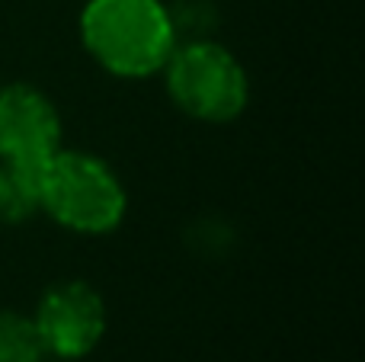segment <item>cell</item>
<instances>
[{
	"label": "cell",
	"instance_id": "6da1fadb",
	"mask_svg": "<svg viewBox=\"0 0 365 362\" xmlns=\"http://www.w3.org/2000/svg\"><path fill=\"white\" fill-rule=\"evenodd\" d=\"M87 51L119 77H148L177 48V29L160 0H90L81 16Z\"/></svg>",
	"mask_w": 365,
	"mask_h": 362
},
{
	"label": "cell",
	"instance_id": "7a4b0ae2",
	"mask_svg": "<svg viewBox=\"0 0 365 362\" xmlns=\"http://www.w3.org/2000/svg\"><path fill=\"white\" fill-rule=\"evenodd\" d=\"M38 209L71 231L106 234L125 215V192L115 173L96 157L58 151L38 180Z\"/></svg>",
	"mask_w": 365,
	"mask_h": 362
},
{
	"label": "cell",
	"instance_id": "3957f363",
	"mask_svg": "<svg viewBox=\"0 0 365 362\" xmlns=\"http://www.w3.org/2000/svg\"><path fill=\"white\" fill-rule=\"evenodd\" d=\"M167 90L186 115L231 122L247 106V74L237 58L215 42H192L167 58Z\"/></svg>",
	"mask_w": 365,
	"mask_h": 362
},
{
	"label": "cell",
	"instance_id": "277c9868",
	"mask_svg": "<svg viewBox=\"0 0 365 362\" xmlns=\"http://www.w3.org/2000/svg\"><path fill=\"white\" fill-rule=\"evenodd\" d=\"M61 119L48 96L29 83L0 90V160L42 170L61 148Z\"/></svg>",
	"mask_w": 365,
	"mask_h": 362
},
{
	"label": "cell",
	"instance_id": "5b68a950",
	"mask_svg": "<svg viewBox=\"0 0 365 362\" xmlns=\"http://www.w3.org/2000/svg\"><path fill=\"white\" fill-rule=\"evenodd\" d=\"M32 321L45 353H55L61 359H81L100 343L106 331V308L87 282H61L45 292Z\"/></svg>",
	"mask_w": 365,
	"mask_h": 362
},
{
	"label": "cell",
	"instance_id": "8992f818",
	"mask_svg": "<svg viewBox=\"0 0 365 362\" xmlns=\"http://www.w3.org/2000/svg\"><path fill=\"white\" fill-rule=\"evenodd\" d=\"M42 170L0 160V224H16L38 209V180H42Z\"/></svg>",
	"mask_w": 365,
	"mask_h": 362
},
{
	"label": "cell",
	"instance_id": "52a82bcc",
	"mask_svg": "<svg viewBox=\"0 0 365 362\" xmlns=\"http://www.w3.org/2000/svg\"><path fill=\"white\" fill-rule=\"evenodd\" d=\"M45 346L36 321L16 311H0V362H42Z\"/></svg>",
	"mask_w": 365,
	"mask_h": 362
}]
</instances>
